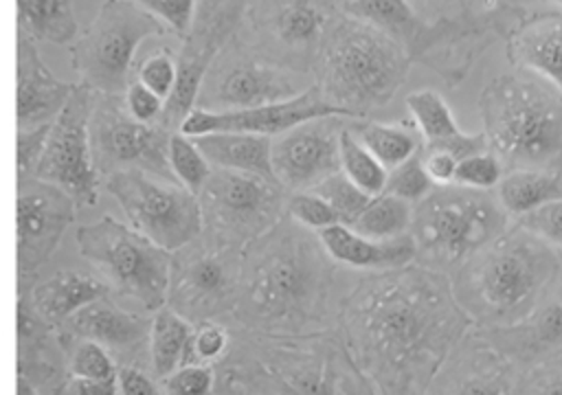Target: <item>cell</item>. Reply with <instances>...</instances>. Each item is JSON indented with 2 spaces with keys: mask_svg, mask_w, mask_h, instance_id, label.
Masks as SVG:
<instances>
[{
  "mask_svg": "<svg viewBox=\"0 0 562 395\" xmlns=\"http://www.w3.org/2000/svg\"><path fill=\"white\" fill-rule=\"evenodd\" d=\"M123 103L127 112L140 123H158L165 108V99H160L158 94H154L149 88H145L134 79L123 92Z\"/></svg>",
  "mask_w": 562,
  "mask_h": 395,
  "instance_id": "cell-50",
  "label": "cell"
},
{
  "mask_svg": "<svg viewBox=\"0 0 562 395\" xmlns=\"http://www.w3.org/2000/svg\"><path fill=\"white\" fill-rule=\"evenodd\" d=\"M342 11L373 24L375 29L393 37L406 50L411 61L422 59L428 64L430 50L439 42L448 40V35L457 40L459 35L476 33L472 24L461 26L454 20L430 26V22L422 20L415 13L408 0H347Z\"/></svg>",
  "mask_w": 562,
  "mask_h": 395,
  "instance_id": "cell-24",
  "label": "cell"
},
{
  "mask_svg": "<svg viewBox=\"0 0 562 395\" xmlns=\"http://www.w3.org/2000/svg\"><path fill=\"white\" fill-rule=\"evenodd\" d=\"M503 173H505V169H503L501 160L492 151H481V154L463 158L457 165L452 184H459L465 189H476V191H490V189H496Z\"/></svg>",
  "mask_w": 562,
  "mask_h": 395,
  "instance_id": "cell-45",
  "label": "cell"
},
{
  "mask_svg": "<svg viewBox=\"0 0 562 395\" xmlns=\"http://www.w3.org/2000/svg\"><path fill=\"white\" fill-rule=\"evenodd\" d=\"M560 279V250L516 224L450 274L459 307L479 329L527 318L555 292Z\"/></svg>",
  "mask_w": 562,
  "mask_h": 395,
  "instance_id": "cell-4",
  "label": "cell"
},
{
  "mask_svg": "<svg viewBox=\"0 0 562 395\" xmlns=\"http://www.w3.org/2000/svg\"><path fill=\"white\" fill-rule=\"evenodd\" d=\"M252 42L261 59L285 70H314L323 40L338 18L331 0H248Z\"/></svg>",
  "mask_w": 562,
  "mask_h": 395,
  "instance_id": "cell-14",
  "label": "cell"
},
{
  "mask_svg": "<svg viewBox=\"0 0 562 395\" xmlns=\"http://www.w3.org/2000/svg\"><path fill=\"white\" fill-rule=\"evenodd\" d=\"M213 371L215 395H375L336 329L274 336L231 325Z\"/></svg>",
  "mask_w": 562,
  "mask_h": 395,
  "instance_id": "cell-3",
  "label": "cell"
},
{
  "mask_svg": "<svg viewBox=\"0 0 562 395\" xmlns=\"http://www.w3.org/2000/svg\"><path fill=\"white\" fill-rule=\"evenodd\" d=\"M411 217L413 204L395 195L380 193L367 202V206L360 211V215L353 219L349 228L373 239H393L408 235Z\"/></svg>",
  "mask_w": 562,
  "mask_h": 395,
  "instance_id": "cell-35",
  "label": "cell"
},
{
  "mask_svg": "<svg viewBox=\"0 0 562 395\" xmlns=\"http://www.w3.org/2000/svg\"><path fill=\"white\" fill-rule=\"evenodd\" d=\"M496 200L509 217H520L562 198V169H509L496 184Z\"/></svg>",
  "mask_w": 562,
  "mask_h": 395,
  "instance_id": "cell-31",
  "label": "cell"
},
{
  "mask_svg": "<svg viewBox=\"0 0 562 395\" xmlns=\"http://www.w3.org/2000/svg\"><path fill=\"white\" fill-rule=\"evenodd\" d=\"M340 173L349 178L356 187H360L364 193L380 195L384 191L389 171L351 134V129L345 127L340 129Z\"/></svg>",
  "mask_w": 562,
  "mask_h": 395,
  "instance_id": "cell-37",
  "label": "cell"
},
{
  "mask_svg": "<svg viewBox=\"0 0 562 395\" xmlns=\"http://www.w3.org/2000/svg\"><path fill=\"white\" fill-rule=\"evenodd\" d=\"M176 75H178V61L171 48L160 46L151 55H147L132 72V79L149 88L154 94L167 101L176 86Z\"/></svg>",
  "mask_w": 562,
  "mask_h": 395,
  "instance_id": "cell-43",
  "label": "cell"
},
{
  "mask_svg": "<svg viewBox=\"0 0 562 395\" xmlns=\"http://www.w3.org/2000/svg\"><path fill=\"white\" fill-rule=\"evenodd\" d=\"M169 167L176 182L195 195L211 173V165L202 156L193 138L180 132H173L169 138Z\"/></svg>",
  "mask_w": 562,
  "mask_h": 395,
  "instance_id": "cell-38",
  "label": "cell"
},
{
  "mask_svg": "<svg viewBox=\"0 0 562 395\" xmlns=\"http://www.w3.org/2000/svg\"><path fill=\"white\" fill-rule=\"evenodd\" d=\"M15 395H40V393L33 388V384L29 380L18 375V380H15Z\"/></svg>",
  "mask_w": 562,
  "mask_h": 395,
  "instance_id": "cell-54",
  "label": "cell"
},
{
  "mask_svg": "<svg viewBox=\"0 0 562 395\" xmlns=\"http://www.w3.org/2000/svg\"><path fill=\"white\" fill-rule=\"evenodd\" d=\"M351 134L375 156V160L391 171L422 151V136L415 125L408 123H380L369 119H353Z\"/></svg>",
  "mask_w": 562,
  "mask_h": 395,
  "instance_id": "cell-33",
  "label": "cell"
},
{
  "mask_svg": "<svg viewBox=\"0 0 562 395\" xmlns=\"http://www.w3.org/2000/svg\"><path fill=\"white\" fill-rule=\"evenodd\" d=\"M105 191L119 202L134 230L173 252L202 235L198 195L178 182L140 169L105 176Z\"/></svg>",
  "mask_w": 562,
  "mask_h": 395,
  "instance_id": "cell-12",
  "label": "cell"
},
{
  "mask_svg": "<svg viewBox=\"0 0 562 395\" xmlns=\"http://www.w3.org/2000/svg\"><path fill=\"white\" fill-rule=\"evenodd\" d=\"M162 395H215L213 364H184L160 380Z\"/></svg>",
  "mask_w": 562,
  "mask_h": 395,
  "instance_id": "cell-46",
  "label": "cell"
},
{
  "mask_svg": "<svg viewBox=\"0 0 562 395\" xmlns=\"http://www.w3.org/2000/svg\"><path fill=\"white\" fill-rule=\"evenodd\" d=\"M316 119H356L349 110L327 103L316 86L301 90L296 97L248 110H200L193 108L180 123L178 132L184 136H202L215 132H241L259 136H279L301 123Z\"/></svg>",
  "mask_w": 562,
  "mask_h": 395,
  "instance_id": "cell-19",
  "label": "cell"
},
{
  "mask_svg": "<svg viewBox=\"0 0 562 395\" xmlns=\"http://www.w3.org/2000/svg\"><path fill=\"white\" fill-rule=\"evenodd\" d=\"M285 215L312 233L338 224L334 208L314 191H294L285 200Z\"/></svg>",
  "mask_w": 562,
  "mask_h": 395,
  "instance_id": "cell-44",
  "label": "cell"
},
{
  "mask_svg": "<svg viewBox=\"0 0 562 395\" xmlns=\"http://www.w3.org/2000/svg\"><path fill=\"white\" fill-rule=\"evenodd\" d=\"M18 31L35 42L70 46L79 35L72 0H15Z\"/></svg>",
  "mask_w": 562,
  "mask_h": 395,
  "instance_id": "cell-32",
  "label": "cell"
},
{
  "mask_svg": "<svg viewBox=\"0 0 562 395\" xmlns=\"http://www.w3.org/2000/svg\"><path fill=\"white\" fill-rule=\"evenodd\" d=\"M61 340V338H59ZM68 373L72 377L83 380H116V362L114 358L92 340H61Z\"/></svg>",
  "mask_w": 562,
  "mask_h": 395,
  "instance_id": "cell-39",
  "label": "cell"
},
{
  "mask_svg": "<svg viewBox=\"0 0 562 395\" xmlns=\"http://www.w3.org/2000/svg\"><path fill=\"white\" fill-rule=\"evenodd\" d=\"M18 86L15 121L18 129L50 123L70 99L77 83L57 79L44 64L37 42L18 31Z\"/></svg>",
  "mask_w": 562,
  "mask_h": 395,
  "instance_id": "cell-26",
  "label": "cell"
},
{
  "mask_svg": "<svg viewBox=\"0 0 562 395\" xmlns=\"http://www.w3.org/2000/svg\"><path fill=\"white\" fill-rule=\"evenodd\" d=\"M191 327L193 325L189 320L178 316L167 305L151 314L147 360H149V373L158 382L182 364Z\"/></svg>",
  "mask_w": 562,
  "mask_h": 395,
  "instance_id": "cell-34",
  "label": "cell"
},
{
  "mask_svg": "<svg viewBox=\"0 0 562 395\" xmlns=\"http://www.w3.org/2000/svg\"><path fill=\"white\" fill-rule=\"evenodd\" d=\"M136 7L160 20L169 31H173L178 37H184V33L191 26L195 2L198 0H132Z\"/></svg>",
  "mask_w": 562,
  "mask_h": 395,
  "instance_id": "cell-48",
  "label": "cell"
},
{
  "mask_svg": "<svg viewBox=\"0 0 562 395\" xmlns=\"http://www.w3.org/2000/svg\"><path fill=\"white\" fill-rule=\"evenodd\" d=\"M327 257L342 268L362 272H384L415 261V246L408 235L373 239L345 224H334L316 233Z\"/></svg>",
  "mask_w": 562,
  "mask_h": 395,
  "instance_id": "cell-28",
  "label": "cell"
},
{
  "mask_svg": "<svg viewBox=\"0 0 562 395\" xmlns=\"http://www.w3.org/2000/svg\"><path fill=\"white\" fill-rule=\"evenodd\" d=\"M522 375L525 371L472 327L450 351L426 395H522Z\"/></svg>",
  "mask_w": 562,
  "mask_h": 395,
  "instance_id": "cell-21",
  "label": "cell"
},
{
  "mask_svg": "<svg viewBox=\"0 0 562 395\" xmlns=\"http://www.w3.org/2000/svg\"><path fill=\"white\" fill-rule=\"evenodd\" d=\"M94 97L97 92L86 83L75 86L70 99L50 123L33 176L59 187L77 208L94 206L99 200V173L92 167L88 136Z\"/></svg>",
  "mask_w": 562,
  "mask_h": 395,
  "instance_id": "cell-15",
  "label": "cell"
},
{
  "mask_svg": "<svg viewBox=\"0 0 562 395\" xmlns=\"http://www.w3.org/2000/svg\"><path fill=\"white\" fill-rule=\"evenodd\" d=\"M285 189L252 173L211 167L198 191L202 237L244 250L285 217Z\"/></svg>",
  "mask_w": 562,
  "mask_h": 395,
  "instance_id": "cell-10",
  "label": "cell"
},
{
  "mask_svg": "<svg viewBox=\"0 0 562 395\" xmlns=\"http://www.w3.org/2000/svg\"><path fill=\"white\" fill-rule=\"evenodd\" d=\"M406 108L413 116V125L417 127L424 143L448 140L463 129L459 127L450 105L435 90H415L406 97Z\"/></svg>",
  "mask_w": 562,
  "mask_h": 395,
  "instance_id": "cell-36",
  "label": "cell"
},
{
  "mask_svg": "<svg viewBox=\"0 0 562 395\" xmlns=\"http://www.w3.org/2000/svg\"><path fill=\"white\" fill-rule=\"evenodd\" d=\"M50 123H53V121H50ZM50 123L37 125V127L18 129V136H15V169H18V182L35 176V167H37L40 156H42V151H44V143H46Z\"/></svg>",
  "mask_w": 562,
  "mask_h": 395,
  "instance_id": "cell-49",
  "label": "cell"
},
{
  "mask_svg": "<svg viewBox=\"0 0 562 395\" xmlns=\"http://www.w3.org/2000/svg\"><path fill=\"white\" fill-rule=\"evenodd\" d=\"M75 202L55 184L37 178L18 182L15 195V263L20 287L50 259L75 219Z\"/></svg>",
  "mask_w": 562,
  "mask_h": 395,
  "instance_id": "cell-18",
  "label": "cell"
},
{
  "mask_svg": "<svg viewBox=\"0 0 562 395\" xmlns=\"http://www.w3.org/2000/svg\"><path fill=\"white\" fill-rule=\"evenodd\" d=\"M241 276V250L217 246L202 235L171 252L165 305L191 325L226 323Z\"/></svg>",
  "mask_w": 562,
  "mask_h": 395,
  "instance_id": "cell-11",
  "label": "cell"
},
{
  "mask_svg": "<svg viewBox=\"0 0 562 395\" xmlns=\"http://www.w3.org/2000/svg\"><path fill=\"white\" fill-rule=\"evenodd\" d=\"M66 395H119L116 380H83L72 377Z\"/></svg>",
  "mask_w": 562,
  "mask_h": 395,
  "instance_id": "cell-53",
  "label": "cell"
},
{
  "mask_svg": "<svg viewBox=\"0 0 562 395\" xmlns=\"http://www.w3.org/2000/svg\"><path fill=\"white\" fill-rule=\"evenodd\" d=\"M479 329V327H476ZM481 336L516 369L529 371L562 356V294H551L527 318L479 329Z\"/></svg>",
  "mask_w": 562,
  "mask_h": 395,
  "instance_id": "cell-23",
  "label": "cell"
},
{
  "mask_svg": "<svg viewBox=\"0 0 562 395\" xmlns=\"http://www.w3.org/2000/svg\"><path fill=\"white\" fill-rule=\"evenodd\" d=\"M542 2H551V4H558L562 9V0H542Z\"/></svg>",
  "mask_w": 562,
  "mask_h": 395,
  "instance_id": "cell-55",
  "label": "cell"
},
{
  "mask_svg": "<svg viewBox=\"0 0 562 395\" xmlns=\"http://www.w3.org/2000/svg\"><path fill=\"white\" fill-rule=\"evenodd\" d=\"M507 228L509 215L496 195L446 184L413 204L408 237L415 246V263L450 276Z\"/></svg>",
  "mask_w": 562,
  "mask_h": 395,
  "instance_id": "cell-7",
  "label": "cell"
},
{
  "mask_svg": "<svg viewBox=\"0 0 562 395\" xmlns=\"http://www.w3.org/2000/svg\"><path fill=\"white\" fill-rule=\"evenodd\" d=\"M435 189L432 180L428 178L419 154L408 158L406 162L393 167L386 173V184L382 193L395 195L408 204H417L422 198H426Z\"/></svg>",
  "mask_w": 562,
  "mask_h": 395,
  "instance_id": "cell-42",
  "label": "cell"
},
{
  "mask_svg": "<svg viewBox=\"0 0 562 395\" xmlns=\"http://www.w3.org/2000/svg\"><path fill=\"white\" fill-rule=\"evenodd\" d=\"M336 263L318 235L288 215L241 250V276L228 325L296 336L336 329Z\"/></svg>",
  "mask_w": 562,
  "mask_h": 395,
  "instance_id": "cell-2",
  "label": "cell"
},
{
  "mask_svg": "<svg viewBox=\"0 0 562 395\" xmlns=\"http://www.w3.org/2000/svg\"><path fill=\"white\" fill-rule=\"evenodd\" d=\"M151 316L123 309L112 294L94 298L70 314L57 334L61 340H92L119 364H138L149 349Z\"/></svg>",
  "mask_w": 562,
  "mask_h": 395,
  "instance_id": "cell-22",
  "label": "cell"
},
{
  "mask_svg": "<svg viewBox=\"0 0 562 395\" xmlns=\"http://www.w3.org/2000/svg\"><path fill=\"white\" fill-rule=\"evenodd\" d=\"M77 246L110 294L134 298L149 314L165 307L171 252L112 215L79 226Z\"/></svg>",
  "mask_w": 562,
  "mask_h": 395,
  "instance_id": "cell-8",
  "label": "cell"
},
{
  "mask_svg": "<svg viewBox=\"0 0 562 395\" xmlns=\"http://www.w3.org/2000/svg\"><path fill=\"white\" fill-rule=\"evenodd\" d=\"M171 134L160 123L136 121L127 112L123 94L97 92L88 123L92 167L99 176L140 169L176 182L169 167Z\"/></svg>",
  "mask_w": 562,
  "mask_h": 395,
  "instance_id": "cell-13",
  "label": "cell"
},
{
  "mask_svg": "<svg viewBox=\"0 0 562 395\" xmlns=\"http://www.w3.org/2000/svg\"><path fill=\"white\" fill-rule=\"evenodd\" d=\"M211 167L252 173L274 180L272 173V138L241 132H215L191 136ZM277 182V180H274Z\"/></svg>",
  "mask_w": 562,
  "mask_h": 395,
  "instance_id": "cell-30",
  "label": "cell"
},
{
  "mask_svg": "<svg viewBox=\"0 0 562 395\" xmlns=\"http://www.w3.org/2000/svg\"><path fill=\"white\" fill-rule=\"evenodd\" d=\"M301 88L290 70L255 55L233 37L209 66L195 108L200 110H248L292 99Z\"/></svg>",
  "mask_w": 562,
  "mask_h": 395,
  "instance_id": "cell-17",
  "label": "cell"
},
{
  "mask_svg": "<svg viewBox=\"0 0 562 395\" xmlns=\"http://www.w3.org/2000/svg\"><path fill=\"white\" fill-rule=\"evenodd\" d=\"M312 191L318 193L334 208L338 224H345V226H351L353 219L360 215V211L367 206V202L373 198V195L364 193L360 187H356L340 171L329 176L327 180H323Z\"/></svg>",
  "mask_w": 562,
  "mask_h": 395,
  "instance_id": "cell-41",
  "label": "cell"
},
{
  "mask_svg": "<svg viewBox=\"0 0 562 395\" xmlns=\"http://www.w3.org/2000/svg\"><path fill=\"white\" fill-rule=\"evenodd\" d=\"M450 276L419 263L371 272L340 296L336 331L375 395H426L472 329Z\"/></svg>",
  "mask_w": 562,
  "mask_h": 395,
  "instance_id": "cell-1",
  "label": "cell"
},
{
  "mask_svg": "<svg viewBox=\"0 0 562 395\" xmlns=\"http://www.w3.org/2000/svg\"><path fill=\"white\" fill-rule=\"evenodd\" d=\"M411 57L386 33L342 11L329 26L314 64L316 88L327 103L367 119L386 105L411 70Z\"/></svg>",
  "mask_w": 562,
  "mask_h": 395,
  "instance_id": "cell-6",
  "label": "cell"
},
{
  "mask_svg": "<svg viewBox=\"0 0 562 395\" xmlns=\"http://www.w3.org/2000/svg\"><path fill=\"white\" fill-rule=\"evenodd\" d=\"M522 395H562V356L525 371Z\"/></svg>",
  "mask_w": 562,
  "mask_h": 395,
  "instance_id": "cell-51",
  "label": "cell"
},
{
  "mask_svg": "<svg viewBox=\"0 0 562 395\" xmlns=\"http://www.w3.org/2000/svg\"><path fill=\"white\" fill-rule=\"evenodd\" d=\"M231 345V325L222 320H204L191 327L182 364H215Z\"/></svg>",
  "mask_w": 562,
  "mask_h": 395,
  "instance_id": "cell-40",
  "label": "cell"
},
{
  "mask_svg": "<svg viewBox=\"0 0 562 395\" xmlns=\"http://www.w3.org/2000/svg\"><path fill=\"white\" fill-rule=\"evenodd\" d=\"M340 121H307L272 140V173L285 191H312L340 171Z\"/></svg>",
  "mask_w": 562,
  "mask_h": 395,
  "instance_id": "cell-20",
  "label": "cell"
},
{
  "mask_svg": "<svg viewBox=\"0 0 562 395\" xmlns=\"http://www.w3.org/2000/svg\"><path fill=\"white\" fill-rule=\"evenodd\" d=\"M487 149L503 169H562V94L518 70L494 77L479 97Z\"/></svg>",
  "mask_w": 562,
  "mask_h": 395,
  "instance_id": "cell-5",
  "label": "cell"
},
{
  "mask_svg": "<svg viewBox=\"0 0 562 395\" xmlns=\"http://www.w3.org/2000/svg\"><path fill=\"white\" fill-rule=\"evenodd\" d=\"M116 384L119 395H162L160 382L138 364H119Z\"/></svg>",
  "mask_w": 562,
  "mask_h": 395,
  "instance_id": "cell-52",
  "label": "cell"
},
{
  "mask_svg": "<svg viewBox=\"0 0 562 395\" xmlns=\"http://www.w3.org/2000/svg\"><path fill=\"white\" fill-rule=\"evenodd\" d=\"M20 294L26 296L31 309L46 325L57 329L79 307L92 303L94 298L108 296L110 287L99 274L83 270H59Z\"/></svg>",
  "mask_w": 562,
  "mask_h": 395,
  "instance_id": "cell-29",
  "label": "cell"
},
{
  "mask_svg": "<svg viewBox=\"0 0 562 395\" xmlns=\"http://www.w3.org/2000/svg\"><path fill=\"white\" fill-rule=\"evenodd\" d=\"M509 61L544 79L562 94V13L547 11L520 20L507 40Z\"/></svg>",
  "mask_w": 562,
  "mask_h": 395,
  "instance_id": "cell-27",
  "label": "cell"
},
{
  "mask_svg": "<svg viewBox=\"0 0 562 395\" xmlns=\"http://www.w3.org/2000/svg\"><path fill=\"white\" fill-rule=\"evenodd\" d=\"M18 375L29 380L40 395H66L70 384L57 329L31 309L24 294H18Z\"/></svg>",
  "mask_w": 562,
  "mask_h": 395,
  "instance_id": "cell-25",
  "label": "cell"
},
{
  "mask_svg": "<svg viewBox=\"0 0 562 395\" xmlns=\"http://www.w3.org/2000/svg\"><path fill=\"white\" fill-rule=\"evenodd\" d=\"M248 0H198L189 31L182 37V48L176 55L178 75L171 94L165 101L160 125L178 132L182 119L195 108L202 79L222 53V48L237 35L246 18Z\"/></svg>",
  "mask_w": 562,
  "mask_h": 395,
  "instance_id": "cell-16",
  "label": "cell"
},
{
  "mask_svg": "<svg viewBox=\"0 0 562 395\" xmlns=\"http://www.w3.org/2000/svg\"><path fill=\"white\" fill-rule=\"evenodd\" d=\"M516 226L529 230L549 246L562 250V198H555L516 219Z\"/></svg>",
  "mask_w": 562,
  "mask_h": 395,
  "instance_id": "cell-47",
  "label": "cell"
},
{
  "mask_svg": "<svg viewBox=\"0 0 562 395\" xmlns=\"http://www.w3.org/2000/svg\"><path fill=\"white\" fill-rule=\"evenodd\" d=\"M165 33L167 26L132 0H103L94 20L68 46L70 66L94 92L123 94L138 46Z\"/></svg>",
  "mask_w": 562,
  "mask_h": 395,
  "instance_id": "cell-9",
  "label": "cell"
}]
</instances>
